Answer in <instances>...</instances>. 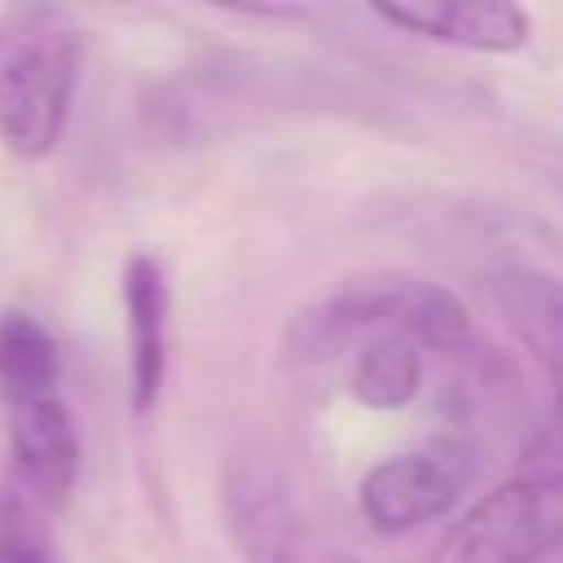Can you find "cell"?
Wrapping results in <instances>:
<instances>
[{
	"label": "cell",
	"instance_id": "1",
	"mask_svg": "<svg viewBox=\"0 0 563 563\" xmlns=\"http://www.w3.org/2000/svg\"><path fill=\"white\" fill-rule=\"evenodd\" d=\"M84 66V26L48 0L0 9V145L18 158L57 150Z\"/></svg>",
	"mask_w": 563,
	"mask_h": 563
},
{
	"label": "cell",
	"instance_id": "2",
	"mask_svg": "<svg viewBox=\"0 0 563 563\" xmlns=\"http://www.w3.org/2000/svg\"><path fill=\"white\" fill-rule=\"evenodd\" d=\"M400 334L418 347L457 352L471 343L466 303L418 273H361L343 277L330 295H321L308 312H299L286 330L290 361H330L352 339Z\"/></svg>",
	"mask_w": 563,
	"mask_h": 563
},
{
	"label": "cell",
	"instance_id": "3",
	"mask_svg": "<svg viewBox=\"0 0 563 563\" xmlns=\"http://www.w3.org/2000/svg\"><path fill=\"white\" fill-rule=\"evenodd\" d=\"M563 545V488L532 475H510L479 497L444 537L435 563H541Z\"/></svg>",
	"mask_w": 563,
	"mask_h": 563
},
{
	"label": "cell",
	"instance_id": "4",
	"mask_svg": "<svg viewBox=\"0 0 563 563\" xmlns=\"http://www.w3.org/2000/svg\"><path fill=\"white\" fill-rule=\"evenodd\" d=\"M224 528L242 563H308V523L290 493L286 471L264 453H238L220 479Z\"/></svg>",
	"mask_w": 563,
	"mask_h": 563
},
{
	"label": "cell",
	"instance_id": "5",
	"mask_svg": "<svg viewBox=\"0 0 563 563\" xmlns=\"http://www.w3.org/2000/svg\"><path fill=\"white\" fill-rule=\"evenodd\" d=\"M462 497V471L435 449L383 457L361 479V515L383 532H409L449 515Z\"/></svg>",
	"mask_w": 563,
	"mask_h": 563
},
{
	"label": "cell",
	"instance_id": "6",
	"mask_svg": "<svg viewBox=\"0 0 563 563\" xmlns=\"http://www.w3.org/2000/svg\"><path fill=\"white\" fill-rule=\"evenodd\" d=\"M9 466L22 501H62L79 475V431L57 396L9 409Z\"/></svg>",
	"mask_w": 563,
	"mask_h": 563
},
{
	"label": "cell",
	"instance_id": "7",
	"mask_svg": "<svg viewBox=\"0 0 563 563\" xmlns=\"http://www.w3.org/2000/svg\"><path fill=\"white\" fill-rule=\"evenodd\" d=\"M374 13L409 35L475 53H515L532 35L528 13L510 0H378Z\"/></svg>",
	"mask_w": 563,
	"mask_h": 563
},
{
	"label": "cell",
	"instance_id": "8",
	"mask_svg": "<svg viewBox=\"0 0 563 563\" xmlns=\"http://www.w3.org/2000/svg\"><path fill=\"white\" fill-rule=\"evenodd\" d=\"M123 321H128V383H132V409L150 413L158 405L163 378H167V312H172V286L163 264L150 251H132L123 264Z\"/></svg>",
	"mask_w": 563,
	"mask_h": 563
},
{
	"label": "cell",
	"instance_id": "9",
	"mask_svg": "<svg viewBox=\"0 0 563 563\" xmlns=\"http://www.w3.org/2000/svg\"><path fill=\"white\" fill-rule=\"evenodd\" d=\"M493 295L519 343L550 374L554 391H563V277L550 268L515 264L493 277Z\"/></svg>",
	"mask_w": 563,
	"mask_h": 563
},
{
	"label": "cell",
	"instance_id": "10",
	"mask_svg": "<svg viewBox=\"0 0 563 563\" xmlns=\"http://www.w3.org/2000/svg\"><path fill=\"white\" fill-rule=\"evenodd\" d=\"M62 352L57 339L22 308L0 312V400L26 405L40 396H57Z\"/></svg>",
	"mask_w": 563,
	"mask_h": 563
},
{
	"label": "cell",
	"instance_id": "11",
	"mask_svg": "<svg viewBox=\"0 0 563 563\" xmlns=\"http://www.w3.org/2000/svg\"><path fill=\"white\" fill-rule=\"evenodd\" d=\"M347 387L369 409H400L422 387V347L400 334H374L356 347Z\"/></svg>",
	"mask_w": 563,
	"mask_h": 563
},
{
	"label": "cell",
	"instance_id": "12",
	"mask_svg": "<svg viewBox=\"0 0 563 563\" xmlns=\"http://www.w3.org/2000/svg\"><path fill=\"white\" fill-rule=\"evenodd\" d=\"M0 563H62L40 510L18 493L0 497Z\"/></svg>",
	"mask_w": 563,
	"mask_h": 563
},
{
	"label": "cell",
	"instance_id": "13",
	"mask_svg": "<svg viewBox=\"0 0 563 563\" xmlns=\"http://www.w3.org/2000/svg\"><path fill=\"white\" fill-rule=\"evenodd\" d=\"M519 475L550 479V484H559V488H563V391H554L545 422L528 435L523 457H519Z\"/></svg>",
	"mask_w": 563,
	"mask_h": 563
}]
</instances>
